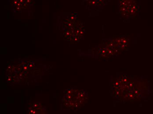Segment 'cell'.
<instances>
[{
  "instance_id": "6da1fadb",
  "label": "cell",
  "mask_w": 153,
  "mask_h": 114,
  "mask_svg": "<svg viewBox=\"0 0 153 114\" xmlns=\"http://www.w3.org/2000/svg\"><path fill=\"white\" fill-rule=\"evenodd\" d=\"M137 7L135 0H120L119 8L123 13L131 15L137 12Z\"/></svg>"
}]
</instances>
